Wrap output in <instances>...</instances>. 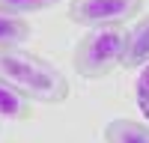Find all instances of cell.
Listing matches in <instances>:
<instances>
[{"instance_id":"cell-2","label":"cell","mask_w":149,"mask_h":143,"mask_svg":"<svg viewBox=\"0 0 149 143\" xmlns=\"http://www.w3.org/2000/svg\"><path fill=\"white\" fill-rule=\"evenodd\" d=\"M125 39L128 30L125 24H110V27H93L90 33L78 42L72 54V66L81 78L95 81L110 75L116 66H122V54H125Z\"/></svg>"},{"instance_id":"cell-1","label":"cell","mask_w":149,"mask_h":143,"mask_svg":"<svg viewBox=\"0 0 149 143\" xmlns=\"http://www.w3.org/2000/svg\"><path fill=\"white\" fill-rule=\"evenodd\" d=\"M0 81L39 104H63L72 92L63 72L27 48H0Z\"/></svg>"},{"instance_id":"cell-5","label":"cell","mask_w":149,"mask_h":143,"mask_svg":"<svg viewBox=\"0 0 149 143\" xmlns=\"http://www.w3.org/2000/svg\"><path fill=\"white\" fill-rule=\"evenodd\" d=\"M104 143H149V125L137 119H110L104 125Z\"/></svg>"},{"instance_id":"cell-6","label":"cell","mask_w":149,"mask_h":143,"mask_svg":"<svg viewBox=\"0 0 149 143\" xmlns=\"http://www.w3.org/2000/svg\"><path fill=\"white\" fill-rule=\"evenodd\" d=\"M30 24L24 21V15H12V12L0 9V48H21L24 42H30Z\"/></svg>"},{"instance_id":"cell-4","label":"cell","mask_w":149,"mask_h":143,"mask_svg":"<svg viewBox=\"0 0 149 143\" xmlns=\"http://www.w3.org/2000/svg\"><path fill=\"white\" fill-rule=\"evenodd\" d=\"M143 66H149V15H143L128 30L125 54H122V69L125 72H137Z\"/></svg>"},{"instance_id":"cell-7","label":"cell","mask_w":149,"mask_h":143,"mask_svg":"<svg viewBox=\"0 0 149 143\" xmlns=\"http://www.w3.org/2000/svg\"><path fill=\"white\" fill-rule=\"evenodd\" d=\"M30 99L27 95H21L15 87H9L6 81H0V119H15V122H21V119L30 116Z\"/></svg>"},{"instance_id":"cell-8","label":"cell","mask_w":149,"mask_h":143,"mask_svg":"<svg viewBox=\"0 0 149 143\" xmlns=\"http://www.w3.org/2000/svg\"><path fill=\"white\" fill-rule=\"evenodd\" d=\"M57 3H63V0H0V9L12 12V15H30V12L54 9Z\"/></svg>"},{"instance_id":"cell-3","label":"cell","mask_w":149,"mask_h":143,"mask_svg":"<svg viewBox=\"0 0 149 143\" xmlns=\"http://www.w3.org/2000/svg\"><path fill=\"white\" fill-rule=\"evenodd\" d=\"M143 0H69V18L84 27H110L137 18Z\"/></svg>"},{"instance_id":"cell-9","label":"cell","mask_w":149,"mask_h":143,"mask_svg":"<svg viewBox=\"0 0 149 143\" xmlns=\"http://www.w3.org/2000/svg\"><path fill=\"white\" fill-rule=\"evenodd\" d=\"M134 95H137V107H140V113L149 119V66H143V72L137 75Z\"/></svg>"}]
</instances>
